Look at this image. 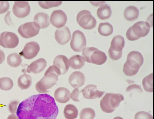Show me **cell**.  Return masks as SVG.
I'll use <instances>...</instances> for the list:
<instances>
[{
	"instance_id": "e0dca14e",
	"label": "cell",
	"mask_w": 154,
	"mask_h": 119,
	"mask_svg": "<svg viewBox=\"0 0 154 119\" xmlns=\"http://www.w3.org/2000/svg\"><path fill=\"white\" fill-rule=\"evenodd\" d=\"M85 81L84 74L80 71H75L70 75L69 78V82L74 88H79L82 86Z\"/></svg>"
},
{
	"instance_id": "6da1fadb",
	"label": "cell",
	"mask_w": 154,
	"mask_h": 119,
	"mask_svg": "<svg viewBox=\"0 0 154 119\" xmlns=\"http://www.w3.org/2000/svg\"><path fill=\"white\" fill-rule=\"evenodd\" d=\"M58 112L54 99L44 93L33 95L22 101L16 114L19 119H56Z\"/></svg>"
},
{
	"instance_id": "f546056e",
	"label": "cell",
	"mask_w": 154,
	"mask_h": 119,
	"mask_svg": "<svg viewBox=\"0 0 154 119\" xmlns=\"http://www.w3.org/2000/svg\"><path fill=\"white\" fill-rule=\"evenodd\" d=\"M14 85L12 80L7 77H3L0 78V89L4 91L11 90Z\"/></svg>"
},
{
	"instance_id": "74e56055",
	"label": "cell",
	"mask_w": 154,
	"mask_h": 119,
	"mask_svg": "<svg viewBox=\"0 0 154 119\" xmlns=\"http://www.w3.org/2000/svg\"><path fill=\"white\" fill-rule=\"evenodd\" d=\"M134 89L137 90L140 92H143V90L140 86L136 84H133L128 86L126 88V92H128Z\"/></svg>"
},
{
	"instance_id": "e575fe53",
	"label": "cell",
	"mask_w": 154,
	"mask_h": 119,
	"mask_svg": "<svg viewBox=\"0 0 154 119\" xmlns=\"http://www.w3.org/2000/svg\"><path fill=\"white\" fill-rule=\"evenodd\" d=\"M139 69L133 70L124 65L123 71L124 73L128 76H132L136 75Z\"/></svg>"
},
{
	"instance_id": "d4e9b609",
	"label": "cell",
	"mask_w": 154,
	"mask_h": 119,
	"mask_svg": "<svg viewBox=\"0 0 154 119\" xmlns=\"http://www.w3.org/2000/svg\"><path fill=\"white\" fill-rule=\"evenodd\" d=\"M97 14L98 17L101 20L109 18L112 14L110 7L107 4H102L98 9Z\"/></svg>"
},
{
	"instance_id": "d590c367",
	"label": "cell",
	"mask_w": 154,
	"mask_h": 119,
	"mask_svg": "<svg viewBox=\"0 0 154 119\" xmlns=\"http://www.w3.org/2000/svg\"><path fill=\"white\" fill-rule=\"evenodd\" d=\"M10 5L7 1H0V14L6 13L8 10Z\"/></svg>"
},
{
	"instance_id": "5bb4252c",
	"label": "cell",
	"mask_w": 154,
	"mask_h": 119,
	"mask_svg": "<svg viewBox=\"0 0 154 119\" xmlns=\"http://www.w3.org/2000/svg\"><path fill=\"white\" fill-rule=\"evenodd\" d=\"M67 17L64 12L61 10L54 11L51 14L50 21L52 25L57 28L62 27L66 24Z\"/></svg>"
},
{
	"instance_id": "52a82bcc",
	"label": "cell",
	"mask_w": 154,
	"mask_h": 119,
	"mask_svg": "<svg viewBox=\"0 0 154 119\" xmlns=\"http://www.w3.org/2000/svg\"><path fill=\"white\" fill-rule=\"evenodd\" d=\"M76 20L79 25L86 29H91L94 28L97 21L91 13L87 10H83L77 14Z\"/></svg>"
},
{
	"instance_id": "ba28073f",
	"label": "cell",
	"mask_w": 154,
	"mask_h": 119,
	"mask_svg": "<svg viewBox=\"0 0 154 119\" xmlns=\"http://www.w3.org/2000/svg\"><path fill=\"white\" fill-rule=\"evenodd\" d=\"M40 28L34 22H28L22 24L18 28V32L24 38H29L38 34Z\"/></svg>"
},
{
	"instance_id": "ac0fdd59",
	"label": "cell",
	"mask_w": 154,
	"mask_h": 119,
	"mask_svg": "<svg viewBox=\"0 0 154 119\" xmlns=\"http://www.w3.org/2000/svg\"><path fill=\"white\" fill-rule=\"evenodd\" d=\"M47 65V62L43 58H41L32 62L27 67L26 72L28 73H39L43 70Z\"/></svg>"
},
{
	"instance_id": "3957f363",
	"label": "cell",
	"mask_w": 154,
	"mask_h": 119,
	"mask_svg": "<svg viewBox=\"0 0 154 119\" xmlns=\"http://www.w3.org/2000/svg\"><path fill=\"white\" fill-rule=\"evenodd\" d=\"M124 99V96L121 94L107 93L100 101L101 109L104 112L111 113L119 106L120 102Z\"/></svg>"
},
{
	"instance_id": "60d3db41",
	"label": "cell",
	"mask_w": 154,
	"mask_h": 119,
	"mask_svg": "<svg viewBox=\"0 0 154 119\" xmlns=\"http://www.w3.org/2000/svg\"><path fill=\"white\" fill-rule=\"evenodd\" d=\"M7 119H19L17 115L14 114H12L9 115Z\"/></svg>"
},
{
	"instance_id": "f35d334b",
	"label": "cell",
	"mask_w": 154,
	"mask_h": 119,
	"mask_svg": "<svg viewBox=\"0 0 154 119\" xmlns=\"http://www.w3.org/2000/svg\"><path fill=\"white\" fill-rule=\"evenodd\" d=\"M10 11H8L4 17L6 23L9 26L13 25L10 17Z\"/></svg>"
},
{
	"instance_id": "cb8c5ba5",
	"label": "cell",
	"mask_w": 154,
	"mask_h": 119,
	"mask_svg": "<svg viewBox=\"0 0 154 119\" xmlns=\"http://www.w3.org/2000/svg\"><path fill=\"white\" fill-rule=\"evenodd\" d=\"M32 84L31 76L27 74H23L20 76L17 80V85L22 90L28 89Z\"/></svg>"
},
{
	"instance_id": "8fae6325",
	"label": "cell",
	"mask_w": 154,
	"mask_h": 119,
	"mask_svg": "<svg viewBox=\"0 0 154 119\" xmlns=\"http://www.w3.org/2000/svg\"><path fill=\"white\" fill-rule=\"evenodd\" d=\"M143 63V58L141 53L133 51L128 55L127 60L124 65L133 70H139Z\"/></svg>"
},
{
	"instance_id": "4dcf8cb0",
	"label": "cell",
	"mask_w": 154,
	"mask_h": 119,
	"mask_svg": "<svg viewBox=\"0 0 154 119\" xmlns=\"http://www.w3.org/2000/svg\"><path fill=\"white\" fill-rule=\"evenodd\" d=\"M95 115V111L93 109L86 108L83 109L81 111L79 117L80 119H94Z\"/></svg>"
},
{
	"instance_id": "9a60e30c",
	"label": "cell",
	"mask_w": 154,
	"mask_h": 119,
	"mask_svg": "<svg viewBox=\"0 0 154 119\" xmlns=\"http://www.w3.org/2000/svg\"><path fill=\"white\" fill-rule=\"evenodd\" d=\"M54 35L56 41L61 45H64L67 43L71 38L70 31L66 26L57 29Z\"/></svg>"
},
{
	"instance_id": "7402d4cb",
	"label": "cell",
	"mask_w": 154,
	"mask_h": 119,
	"mask_svg": "<svg viewBox=\"0 0 154 119\" xmlns=\"http://www.w3.org/2000/svg\"><path fill=\"white\" fill-rule=\"evenodd\" d=\"M85 62L84 57L78 55L72 56L68 60L69 66L74 69L82 68L84 65Z\"/></svg>"
},
{
	"instance_id": "44dd1931",
	"label": "cell",
	"mask_w": 154,
	"mask_h": 119,
	"mask_svg": "<svg viewBox=\"0 0 154 119\" xmlns=\"http://www.w3.org/2000/svg\"><path fill=\"white\" fill-rule=\"evenodd\" d=\"M33 21L39 26L40 29L45 28L50 24L49 15L43 12H39L36 14Z\"/></svg>"
},
{
	"instance_id": "9c48e42d",
	"label": "cell",
	"mask_w": 154,
	"mask_h": 119,
	"mask_svg": "<svg viewBox=\"0 0 154 119\" xmlns=\"http://www.w3.org/2000/svg\"><path fill=\"white\" fill-rule=\"evenodd\" d=\"M72 49L76 52H80L86 46V41L84 33L79 30H77L72 33L70 43Z\"/></svg>"
},
{
	"instance_id": "4316f807",
	"label": "cell",
	"mask_w": 154,
	"mask_h": 119,
	"mask_svg": "<svg viewBox=\"0 0 154 119\" xmlns=\"http://www.w3.org/2000/svg\"><path fill=\"white\" fill-rule=\"evenodd\" d=\"M22 59L20 55L16 53L9 54L7 58V63L10 66L17 67L19 66L22 62Z\"/></svg>"
},
{
	"instance_id": "ffe728a7",
	"label": "cell",
	"mask_w": 154,
	"mask_h": 119,
	"mask_svg": "<svg viewBox=\"0 0 154 119\" xmlns=\"http://www.w3.org/2000/svg\"><path fill=\"white\" fill-rule=\"evenodd\" d=\"M70 91L64 87H60L55 90L54 98L59 102L65 103L70 99Z\"/></svg>"
},
{
	"instance_id": "7a4b0ae2",
	"label": "cell",
	"mask_w": 154,
	"mask_h": 119,
	"mask_svg": "<svg viewBox=\"0 0 154 119\" xmlns=\"http://www.w3.org/2000/svg\"><path fill=\"white\" fill-rule=\"evenodd\" d=\"M59 70L55 66H50L44 74L43 77L35 84V88L39 93L49 92L48 90L56 84L58 81V76L60 75Z\"/></svg>"
},
{
	"instance_id": "836d02e7",
	"label": "cell",
	"mask_w": 154,
	"mask_h": 119,
	"mask_svg": "<svg viewBox=\"0 0 154 119\" xmlns=\"http://www.w3.org/2000/svg\"><path fill=\"white\" fill-rule=\"evenodd\" d=\"M19 102L17 100L11 101L8 105V109L9 111L12 114L16 113Z\"/></svg>"
},
{
	"instance_id": "f1b7e54d",
	"label": "cell",
	"mask_w": 154,
	"mask_h": 119,
	"mask_svg": "<svg viewBox=\"0 0 154 119\" xmlns=\"http://www.w3.org/2000/svg\"><path fill=\"white\" fill-rule=\"evenodd\" d=\"M142 84L145 90L149 92H153V73L146 76L143 80Z\"/></svg>"
},
{
	"instance_id": "1f68e13d",
	"label": "cell",
	"mask_w": 154,
	"mask_h": 119,
	"mask_svg": "<svg viewBox=\"0 0 154 119\" xmlns=\"http://www.w3.org/2000/svg\"><path fill=\"white\" fill-rule=\"evenodd\" d=\"M39 5L42 8L47 9L53 7H57L60 5L61 1H45L39 2Z\"/></svg>"
},
{
	"instance_id": "30bf717a",
	"label": "cell",
	"mask_w": 154,
	"mask_h": 119,
	"mask_svg": "<svg viewBox=\"0 0 154 119\" xmlns=\"http://www.w3.org/2000/svg\"><path fill=\"white\" fill-rule=\"evenodd\" d=\"M19 42V39L14 33L4 32L0 34V45L5 48H13L16 47Z\"/></svg>"
},
{
	"instance_id": "d6986e66",
	"label": "cell",
	"mask_w": 154,
	"mask_h": 119,
	"mask_svg": "<svg viewBox=\"0 0 154 119\" xmlns=\"http://www.w3.org/2000/svg\"><path fill=\"white\" fill-rule=\"evenodd\" d=\"M53 65L59 69L61 74H65L69 67L68 59L62 55H57L55 57L53 61Z\"/></svg>"
},
{
	"instance_id": "2e32d148",
	"label": "cell",
	"mask_w": 154,
	"mask_h": 119,
	"mask_svg": "<svg viewBox=\"0 0 154 119\" xmlns=\"http://www.w3.org/2000/svg\"><path fill=\"white\" fill-rule=\"evenodd\" d=\"M84 97L86 99H93L100 98L104 92L98 90L97 86L90 84L86 86L82 91Z\"/></svg>"
},
{
	"instance_id": "603a6c76",
	"label": "cell",
	"mask_w": 154,
	"mask_h": 119,
	"mask_svg": "<svg viewBox=\"0 0 154 119\" xmlns=\"http://www.w3.org/2000/svg\"><path fill=\"white\" fill-rule=\"evenodd\" d=\"M139 14L138 8L134 6H130L127 7L124 12L125 18L128 20L134 21L137 19Z\"/></svg>"
},
{
	"instance_id": "8992f818",
	"label": "cell",
	"mask_w": 154,
	"mask_h": 119,
	"mask_svg": "<svg viewBox=\"0 0 154 119\" xmlns=\"http://www.w3.org/2000/svg\"><path fill=\"white\" fill-rule=\"evenodd\" d=\"M125 43L124 38L121 35H117L113 38L108 50V53L111 59L116 60L121 57Z\"/></svg>"
},
{
	"instance_id": "4fadbf2b",
	"label": "cell",
	"mask_w": 154,
	"mask_h": 119,
	"mask_svg": "<svg viewBox=\"0 0 154 119\" xmlns=\"http://www.w3.org/2000/svg\"><path fill=\"white\" fill-rule=\"evenodd\" d=\"M39 50L38 44L35 41H31L25 45L19 54L26 59L30 60L36 56Z\"/></svg>"
},
{
	"instance_id": "7c38bea8",
	"label": "cell",
	"mask_w": 154,
	"mask_h": 119,
	"mask_svg": "<svg viewBox=\"0 0 154 119\" xmlns=\"http://www.w3.org/2000/svg\"><path fill=\"white\" fill-rule=\"evenodd\" d=\"M30 11V6L28 2H14L12 8V12L17 17L20 18L25 17L29 14Z\"/></svg>"
},
{
	"instance_id": "5b68a950",
	"label": "cell",
	"mask_w": 154,
	"mask_h": 119,
	"mask_svg": "<svg viewBox=\"0 0 154 119\" xmlns=\"http://www.w3.org/2000/svg\"><path fill=\"white\" fill-rule=\"evenodd\" d=\"M82 55L86 62L97 65L103 64L107 60L106 56L104 52L93 47L84 48Z\"/></svg>"
},
{
	"instance_id": "b9f144b4",
	"label": "cell",
	"mask_w": 154,
	"mask_h": 119,
	"mask_svg": "<svg viewBox=\"0 0 154 119\" xmlns=\"http://www.w3.org/2000/svg\"><path fill=\"white\" fill-rule=\"evenodd\" d=\"M113 119H123L122 118L120 117H114Z\"/></svg>"
},
{
	"instance_id": "277c9868",
	"label": "cell",
	"mask_w": 154,
	"mask_h": 119,
	"mask_svg": "<svg viewBox=\"0 0 154 119\" xmlns=\"http://www.w3.org/2000/svg\"><path fill=\"white\" fill-rule=\"evenodd\" d=\"M151 27L147 21L138 22L128 29L126 34V38L129 40L134 41L145 37L149 33Z\"/></svg>"
},
{
	"instance_id": "d6a6232c",
	"label": "cell",
	"mask_w": 154,
	"mask_h": 119,
	"mask_svg": "<svg viewBox=\"0 0 154 119\" xmlns=\"http://www.w3.org/2000/svg\"><path fill=\"white\" fill-rule=\"evenodd\" d=\"M135 119H153V117L149 113L140 111L137 113L134 116Z\"/></svg>"
},
{
	"instance_id": "83f0119b",
	"label": "cell",
	"mask_w": 154,
	"mask_h": 119,
	"mask_svg": "<svg viewBox=\"0 0 154 119\" xmlns=\"http://www.w3.org/2000/svg\"><path fill=\"white\" fill-rule=\"evenodd\" d=\"M98 30L100 35L107 36L112 34L113 27L112 25L109 23H100L99 25Z\"/></svg>"
},
{
	"instance_id": "484cf974",
	"label": "cell",
	"mask_w": 154,
	"mask_h": 119,
	"mask_svg": "<svg viewBox=\"0 0 154 119\" xmlns=\"http://www.w3.org/2000/svg\"><path fill=\"white\" fill-rule=\"evenodd\" d=\"M65 117L67 119H74L77 117L78 111L76 107L72 104L67 105L64 110Z\"/></svg>"
},
{
	"instance_id": "8d00e7d4",
	"label": "cell",
	"mask_w": 154,
	"mask_h": 119,
	"mask_svg": "<svg viewBox=\"0 0 154 119\" xmlns=\"http://www.w3.org/2000/svg\"><path fill=\"white\" fill-rule=\"evenodd\" d=\"M80 92L78 88H75L70 94V98L73 101H79L80 100L79 99L78 97Z\"/></svg>"
},
{
	"instance_id": "ab89813d",
	"label": "cell",
	"mask_w": 154,
	"mask_h": 119,
	"mask_svg": "<svg viewBox=\"0 0 154 119\" xmlns=\"http://www.w3.org/2000/svg\"><path fill=\"white\" fill-rule=\"evenodd\" d=\"M5 59V56L3 51L0 49V64L4 62Z\"/></svg>"
}]
</instances>
